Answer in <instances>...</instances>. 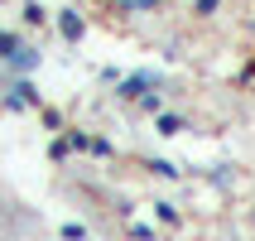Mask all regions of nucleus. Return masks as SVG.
<instances>
[{"label": "nucleus", "mask_w": 255, "mask_h": 241, "mask_svg": "<svg viewBox=\"0 0 255 241\" xmlns=\"http://www.w3.org/2000/svg\"><path fill=\"white\" fill-rule=\"evenodd\" d=\"M149 82H154V77H149V72H140V77H130V82L121 87V97H140V92H144Z\"/></svg>", "instance_id": "nucleus-3"}, {"label": "nucleus", "mask_w": 255, "mask_h": 241, "mask_svg": "<svg viewBox=\"0 0 255 241\" xmlns=\"http://www.w3.org/2000/svg\"><path fill=\"white\" fill-rule=\"evenodd\" d=\"M0 53L10 58L14 68H34V53H29L24 43H14V39H0Z\"/></svg>", "instance_id": "nucleus-1"}, {"label": "nucleus", "mask_w": 255, "mask_h": 241, "mask_svg": "<svg viewBox=\"0 0 255 241\" xmlns=\"http://www.w3.org/2000/svg\"><path fill=\"white\" fill-rule=\"evenodd\" d=\"M58 24H63V34H68V39H82V19H77V10H63V19H58Z\"/></svg>", "instance_id": "nucleus-2"}, {"label": "nucleus", "mask_w": 255, "mask_h": 241, "mask_svg": "<svg viewBox=\"0 0 255 241\" xmlns=\"http://www.w3.org/2000/svg\"><path fill=\"white\" fill-rule=\"evenodd\" d=\"M121 5H130V10H149L154 0H121Z\"/></svg>", "instance_id": "nucleus-4"}]
</instances>
